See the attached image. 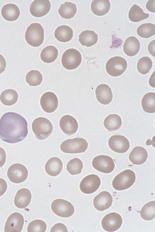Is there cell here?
I'll list each match as a JSON object with an SVG mask.
<instances>
[{
	"label": "cell",
	"instance_id": "obj_1",
	"mask_svg": "<svg viewBox=\"0 0 155 232\" xmlns=\"http://www.w3.org/2000/svg\"><path fill=\"white\" fill-rule=\"evenodd\" d=\"M28 133L25 119L15 112L4 114L0 119V138L7 143H14L23 140Z\"/></svg>",
	"mask_w": 155,
	"mask_h": 232
},
{
	"label": "cell",
	"instance_id": "obj_2",
	"mask_svg": "<svg viewBox=\"0 0 155 232\" xmlns=\"http://www.w3.org/2000/svg\"><path fill=\"white\" fill-rule=\"evenodd\" d=\"M44 38V30L39 23H32L27 28L25 38L27 43L31 46L34 47L40 46L42 44Z\"/></svg>",
	"mask_w": 155,
	"mask_h": 232
},
{
	"label": "cell",
	"instance_id": "obj_3",
	"mask_svg": "<svg viewBox=\"0 0 155 232\" xmlns=\"http://www.w3.org/2000/svg\"><path fill=\"white\" fill-rule=\"evenodd\" d=\"M32 130L36 138L39 140H43L52 133L53 130L52 124L47 119L43 117H38L33 121Z\"/></svg>",
	"mask_w": 155,
	"mask_h": 232
},
{
	"label": "cell",
	"instance_id": "obj_4",
	"mask_svg": "<svg viewBox=\"0 0 155 232\" xmlns=\"http://www.w3.org/2000/svg\"><path fill=\"white\" fill-rule=\"evenodd\" d=\"M136 180L134 172L130 169H126L118 174L112 183L113 187L119 191L127 189L131 186Z\"/></svg>",
	"mask_w": 155,
	"mask_h": 232
},
{
	"label": "cell",
	"instance_id": "obj_5",
	"mask_svg": "<svg viewBox=\"0 0 155 232\" xmlns=\"http://www.w3.org/2000/svg\"><path fill=\"white\" fill-rule=\"evenodd\" d=\"M88 146V143L85 139L75 138L64 141L60 145V149L64 153H78L85 151Z\"/></svg>",
	"mask_w": 155,
	"mask_h": 232
},
{
	"label": "cell",
	"instance_id": "obj_6",
	"mask_svg": "<svg viewBox=\"0 0 155 232\" xmlns=\"http://www.w3.org/2000/svg\"><path fill=\"white\" fill-rule=\"evenodd\" d=\"M127 67V62L124 58L120 56H115L107 61L106 69L110 75L117 77L122 74L126 70Z\"/></svg>",
	"mask_w": 155,
	"mask_h": 232
},
{
	"label": "cell",
	"instance_id": "obj_7",
	"mask_svg": "<svg viewBox=\"0 0 155 232\" xmlns=\"http://www.w3.org/2000/svg\"><path fill=\"white\" fill-rule=\"evenodd\" d=\"M81 60L80 53L76 49L70 48L64 53L61 58V63L64 68L71 70L78 67L81 64Z\"/></svg>",
	"mask_w": 155,
	"mask_h": 232
},
{
	"label": "cell",
	"instance_id": "obj_8",
	"mask_svg": "<svg viewBox=\"0 0 155 232\" xmlns=\"http://www.w3.org/2000/svg\"><path fill=\"white\" fill-rule=\"evenodd\" d=\"M52 211L57 215L63 217L71 216L74 213V208L73 205L65 200L58 199L51 204Z\"/></svg>",
	"mask_w": 155,
	"mask_h": 232
},
{
	"label": "cell",
	"instance_id": "obj_9",
	"mask_svg": "<svg viewBox=\"0 0 155 232\" xmlns=\"http://www.w3.org/2000/svg\"><path fill=\"white\" fill-rule=\"evenodd\" d=\"M7 175L8 178L12 182L20 183L25 181L28 175L27 168L20 163H15L8 168Z\"/></svg>",
	"mask_w": 155,
	"mask_h": 232
},
{
	"label": "cell",
	"instance_id": "obj_10",
	"mask_svg": "<svg viewBox=\"0 0 155 232\" xmlns=\"http://www.w3.org/2000/svg\"><path fill=\"white\" fill-rule=\"evenodd\" d=\"M92 165L96 170L105 173L111 172L115 167L113 159L110 156L104 155L95 157L93 160Z\"/></svg>",
	"mask_w": 155,
	"mask_h": 232
},
{
	"label": "cell",
	"instance_id": "obj_11",
	"mask_svg": "<svg viewBox=\"0 0 155 232\" xmlns=\"http://www.w3.org/2000/svg\"><path fill=\"white\" fill-rule=\"evenodd\" d=\"M121 216L115 212H112L106 215L101 221L103 228L108 232H114L119 229L122 224Z\"/></svg>",
	"mask_w": 155,
	"mask_h": 232
},
{
	"label": "cell",
	"instance_id": "obj_12",
	"mask_svg": "<svg viewBox=\"0 0 155 232\" xmlns=\"http://www.w3.org/2000/svg\"><path fill=\"white\" fill-rule=\"evenodd\" d=\"M101 183V179L98 176L91 174L86 176L82 180L80 184V188L82 192L91 194L98 189Z\"/></svg>",
	"mask_w": 155,
	"mask_h": 232
},
{
	"label": "cell",
	"instance_id": "obj_13",
	"mask_svg": "<svg viewBox=\"0 0 155 232\" xmlns=\"http://www.w3.org/2000/svg\"><path fill=\"white\" fill-rule=\"evenodd\" d=\"M108 145L113 151L118 153H124L127 151L130 146L128 139L121 135L111 136L108 141Z\"/></svg>",
	"mask_w": 155,
	"mask_h": 232
},
{
	"label": "cell",
	"instance_id": "obj_14",
	"mask_svg": "<svg viewBox=\"0 0 155 232\" xmlns=\"http://www.w3.org/2000/svg\"><path fill=\"white\" fill-rule=\"evenodd\" d=\"M24 223L22 215L19 213L15 212L8 217L5 225V232H21Z\"/></svg>",
	"mask_w": 155,
	"mask_h": 232
},
{
	"label": "cell",
	"instance_id": "obj_15",
	"mask_svg": "<svg viewBox=\"0 0 155 232\" xmlns=\"http://www.w3.org/2000/svg\"><path fill=\"white\" fill-rule=\"evenodd\" d=\"M40 103L42 109L45 111L47 113H51L57 109L58 100L55 94L51 92H48L42 95Z\"/></svg>",
	"mask_w": 155,
	"mask_h": 232
},
{
	"label": "cell",
	"instance_id": "obj_16",
	"mask_svg": "<svg viewBox=\"0 0 155 232\" xmlns=\"http://www.w3.org/2000/svg\"><path fill=\"white\" fill-rule=\"evenodd\" d=\"M51 8L50 2L48 0H36L30 5V11L33 16L42 17L50 11Z\"/></svg>",
	"mask_w": 155,
	"mask_h": 232
},
{
	"label": "cell",
	"instance_id": "obj_17",
	"mask_svg": "<svg viewBox=\"0 0 155 232\" xmlns=\"http://www.w3.org/2000/svg\"><path fill=\"white\" fill-rule=\"evenodd\" d=\"M113 198L109 192L104 191L101 192L93 200L94 207L98 211H103L108 209L111 205Z\"/></svg>",
	"mask_w": 155,
	"mask_h": 232
},
{
	"label": "cell",
	"instance_id": "obj_18",
	"mask_svg": "<svg viewBox=\"0 0 155 232\" xmlns=\"http://www.w3.org/2000/svg\"><path fill=\"white\" fill-rule=\"evenodd\" d=\"M59 125L62 131L69 136L75 133L78 128L76 120L72 116L68 115H64L61 118Z\"/></svg>",
	"mask_w": 155,
	"mask_h": 232
},
{
	"label": "cell",
	"instance_id": "obj_19",
	"mask_svg": "<svg viewBox=\"0 0 155 232\" xmlns=\"http://www.w3.org/2000/svg\"><path fill=\"white\" fill-rule=\"evenodd\" d=\"M95 94L98 101L104 105L109 104L113 98V94L110 88L105 84H101L97 86L96 89Z\"/></svg>",
	"mask_w": 155,
	"mask_h": 232
},
{
	"label": "cell",
	"instance_id": "obj_20",
	"mask_svg": "<svg viewBox=\"0 0 155 232\" xmlns=\"http://www.w3.org/2000/svg\"><path fill=\"white\" fill-rule=\"evenodd\" d=\"M31 194L30 190L26 188H22L18 190L14 198V204L19 208H24L30 204Z\"/></svg>",
	"mask_w": 155,
	"mask_h": 232
},
{
	"label": "cell",
	"instance_id": "obj_21",
	"mask_svg": "<svg viewBox=\"0 0 155 232\" xmlns=\"http://www.w3.org/2000/svg\"><path fill=\"white\" fill-rule=\"evenodd\" d=\"M148 156L146 149L142 146H137L133 149L129 155V159L133 164L141 165L145 162Z\"/></svg>",
	"mask_w": 155,
	"mask_h": 232
},
{
	"label": "cell",
	"instance_id": "obj_22",
	"mask_svg": "<svg viewBox=\"0 0 155 232\" xmlns=\"http://www.w3.org/2000/svg\"><path fill=\"white\" fill-rule=\"evenodd\" d=\"M62 168V161L57 157H53L50 158L46 163L45 166L46 173L52 176L58 175L61 172Z\"/></svg>",
	"mask_w": 155,
	"mask_h": 232
},
{
	"label": "cell",
	"instance_id": "obj_23",
	"mask_svg": "<svg viewBox=\"0 0 155 232\" xmlns=\"http://www.w3.org/2000/svg\"><path fill=\"white\" fill-rule=\"evenodd\" d=\"M125 53L129 56H133L137 54L140 48V44L139 40L134 36L128 38L123 45Z\"/></svg>",
	"mask_w": 155,
	"mask_h": 232
},
{
	"label": "cell",
	"instance_id": "obj_24",
	"mask_svg": "<svg viewBox=\"0 0 155 232\" xmlns=\"http://www.w3.org/2000/svg\"><path fill=\"white\" fill-rule=\"evenodd\" d=\"M1 14L6 20L13 21L17 20L20 14L18 7L15 4L8 3L4 5L1 10Z\"/></svg>",
	"mask_w": 155,
	"mask_h": 232
},
{
	"label": "cell",
	"instance_id": "obj_25",
	"mask_svg": "<svg viewBox=\"0 0 155 232\" xmlns=\"http://www.w3.org/2000/svg\"><path fill=\"white\" fill-rule=\"evenodd\" d=\"M110 6V2L108 0H94L91 5V9L95 15L101 16L109 11Z\"/></svg>",
	"mask_w": 155,
	"mask_h": 232
},
{
	"label": "cell",
	"instance_id": "obj_26",
	"mask_svg": "<svg viewBox=\"0 0 155 232\" xmlns=\"http://www.w3.org/2000/svg\"><path fill=\"white\" fill-rule=\"evenodd\" d=\"M73 35L72 29L70 27L62 25L58 27L54 31V36L59 41L66 42L72 38Z\"/></svg>",
	"mask_w": 155,
	"mask_h": 232
},
{
	"label": "cell",
	"instance_id": "obj_27",
	"mask_svg": "<svg viewBox=\"0 0 155 232\" xmlns=\"http://www.w3.org/2000/svg\"><path fill=\"white\" fill-rule=\"evenodd\" d=\"M98 39L97 34L94 31L86 30L79 35V41L81 44L87 47L95 44Z\"/></svg>",
	"mask_w": 155,
	"mask_h": 232
},
{
	"label": "cell",
	"instance_id": "obj_28",
	"mask_svg": "<svg viewBox=\"0 0 155 232\" xmlns=\"http://www.w3.org/2000/svg\"><path fill=\"white\" fill-rule=\"evenodd\" d=\"M104 124L105 128L110 132L116 130L121 126V119L118 115L111 114L105 119Z\"/></svg>",
	"mask_w": 155,
	"mask_h": 232
},
{
	"label": "cell",
	"instance_id": "obj_29",
	"mask_svg": "<svg viewBox=\"0 0 155 232\" xmlns=\"http://www.w3.org/2000/svg\"><path fill=\"white\" fill-rule=\"evenodd\" d=\"M77 11L75 4L72 2H65L61 5L58 12L63 18L70 19L74 17Z\"/></svg>",
	"mask_w": 155,
	"mask_h": 232
},
{
	"label": "cell",
	"instance_id": "obj_30",
	"mask_svg": "<svg viewBox=\"0 0 155 232\" xmlns=\"http://www.w3.org/2000/svg\"><path fill=\"white\" fill-rule=\"evenodd\" d=\"M149 14L145 13L138 5L134 4L130 8L128 14L129 19L134 22H138L148 18Z\"/></svg>",
	"mask_w": 155,
	"mask_h": 232
},
{
	"label": "cell",
	"instance_id": "obj_31",
	"mask_svg": "<svg viewBox=\"0 0 155 232\" xmlns=\"http://www.w3.org/2000/svg\"><path fill=\"white\" fill-rule=\"evenodd\" d=\"M18 97V93L15 90L8 89L4 90L2 93L0 99L4 105L11 106L17 102Z\"/></svg>",
	"mask_w": 155,
	"mask_h": 232
},
{
	"label": "cell",
	"instance_id": "obj_32",
	"mask_svg": "<svg viewBox=\"0 0 155 232\" xmlns=\"http://www.w3.org/2000/svg\"><path fill=\"white\" fill-rule=\"evenodd\" d=\"M58 51L57 48L52 45L48 46L41 51L40 57L44 62L50 63L54 62L57 58Z\"/></svg>",
	"mask_w": 155,
	"mask_h": 232
},
{
	"label": "cell",
	"instance_id": "obj_33",
	"mask_svg": "<svg viewBox=\"0 0 155 232\" xmlns=\"http://www.w3.org/2000/svg\"><path fill=\"white\" fill-rule=\"evenodd\" d=\"M142 107L145 112L149 113L155 112V93L149 92L146 93L141 101Z\"/></svg>",
	"mask_w": 155,
	"mask_h": 232
},
{
	"label": "cell",
	"instance_id": "obj_34",
	"mask_svg": "<svg viewBox=\"0 0 155 232\" xmlns=\"http://www.w3.org/2000/svg\"><path fill=\"white\" fill-rule=\"evenodd\" d=\"M155 201H150L145 204L140 211L141 217L146 221H150L155 217Z\"/></svg>",
	"mask_w": 155,
	"mask_h": 232
},
{
	"label": "cell",
	"instance_id": "obj_35",
	"mask_svg": "<svg viewBox=\"0 0 155 232\" xmlns=\"http://www.w3.org/2000/svg\"><path fill=\"white\" fill-rule=\"evenodd\" d=\"M137 31L141 37L148 38L155 34V25L152 23H144L137 28Z\"/></svg>",
	"mask_w": 155,
	"mask_h": 232
},
{
	"label": "cell",
	"instance_id": "obj_36",
	"mask_svg": "<svg viewBox=\"0 0 155 232\" xmlns=\"http://www.w3.org/2000/svg\"><path fill=\"white\" fill-rule=\"evenodd\" d=\"M83 163L79 158H74L71 160L67 165V170L71 175L80 173L83 168Z\"/></svg>",
	"mask_w": 155,
	"mask_h": 232
},
{
	"label": "cell",
	"instance_id": "obj_37",
	"mask_svg": "<svg viewBox=\"0 0 155 232\" xmlns=\"http://www.w3.org/2000/svg\"><path fill=\"white\" fill-rule=\"evenodd\" d=\"M26 80L30 86H37L41 83L42 81V76L39 71L32 70L27 74Z\"/></svg>",
	"mask_w": 155,
	"mask_h": 232
},
{
	"label": "cell",
	"instance_id": "obj_38",
	"mask_svg": "<svg viewBox=\"0 0 155 232\" xmlns=\"http://www.w3.org/2000/svg\"><path fill=\"white\" fill-rule=\"evenodd\" d=\"M152 66V62L148 57H143L140 58L137 64L138 71L142 74H145L149 72Z\"/></svg>",
	"mask_w": 155,
	"mask_h": 232
},
{
	"label": "cell",
	"instance_id": "obj_39",
	"mask_svg": "<svg viewBox=\"0 0 155 232\" xmlns=\"http://www.w3.org/2000/svg\"><path fill=\"white\" fill-rule=\"evenodd\" d=\"M47 228L46 223L41 220H35L31 222L27 227L28 232H45Z\"/></svg>",
	"mask_w": 155,
	"mask_h": 232
},
{
	"label": "cell",
	"instance_id": "obj_40",
	"mask_svg": "<svg viewBox=\"0 0 155 232\" xmlns=\"http://www.w3.org/2000/svg\"><path fill=\"white\" fill-rule=\"evenodd\" d=\"M50 232H68V230L64 224L59 223L55 224L52 227Z\"/></svg>",
	"mask_w": 155,
	"mask_h": 232
},
{
	"label": "cell",
	"instance_id": "obj_41",
	"mask_svg": "<svg viewBox=\"0 0 155 232\" xmlns=\"http://www.w3.org/2000/svg\"><path fill=\"white\" fill-rule=\"evenodd\" d=\"M7 188V185L6 181L4 179L0 178V196L5 193Z\"/></svg>",
	"mask_w": 155,
	"mask_h": 232
},
{
	"label": "cell",
	"instance_id": "obj_42",
	"mask_svg": "<svg viewBox=\"0 0 155 232\" xmlns=\"http://www.w3.org/2000/svg\"><path fill=\"white\" fill-rule=\"evenodd\" d=\"M6 159V154L5 150L0 147V168L5 164Z\"/></svg>",
	"mask_w": 155,
	"mask_h": 232
},
{
	"label": "cell",
	"instance_id": "obj_43",
	"mask_svg": "<svg viewBox=\"0 0 155 232\" xmlns=\"http://www.w3.org/2000/svg\"><path fill=\"white\" fill-rule=\"evenodd\" d=\"M155 0H149L146 3V7L149 11L155 12Z\"/></svg>",
	"mask_w": 155,
	"mask_h": 232
},
{
	"label": "cell",
	"instance_id": "obj_44",
	"mask_svg": "<svg viewBox=\"0 0 155 232\" xmlns=\"http://www.w3.org/2000/svg\"><path fill=\"white\" fill-rule=\"evenodd\" d=\"M6 65L5 58L2 55L0 54V74L4 71Z\"/></svg>",
	"mask_w": 155,
	"mask_h": 232
},
{
	"label": "cell",
	"instance_id": "obj_45",
	"mask_svg": "<svg viewBox=\"0 0 155 232\" xmlns=\"http://www.w3.org/2000/svg\"><path fill=\"white\" fill-rule=\"evenodd\" d=\"M155 40L151 42L148 46V50L150 53L154 57Z\"/></svg>",
	"mask_w": 155,
	"mask_h": 232
}]
</instances>
